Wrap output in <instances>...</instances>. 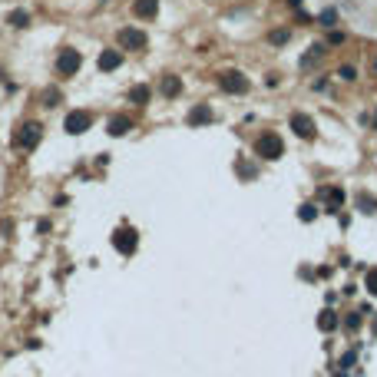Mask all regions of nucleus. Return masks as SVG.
<instances>
[{
	"mask_svg": "<svg viewBox=\"0 0 377 377\" xmlns=\"http://www.w3.org/2000/svg\"><path fill=\"white\" fill-rule=\"evenodd\" d=\"M146 43H149L146 33L136 30V27H123V30H119V47L123 50H146Z\"/></svg>",
	"mask_w": 377,
	"mask_h": 377,
	"instance_id": "nucleus-5",
	"label": "nucleus"
},
{
	"mask_svg": "<svg viewBox=\"0 0 377 377\" xmlns=\"http://www.w3.org/2000/svg\"><path fill=\"white\" fill-rule=\"evenodd\" d=\"M43 100H47V106H56L60 93H56V89H43Z\"/></svg>",
	"mask_w": 377,
	"mask_h": 377,
	"instance_id": "nucleus-24",
	"label": "nucleus"
},
{
	"mask_svg": "<svg viewBox=\"0 0 377 377\" xmlns=\"http://www.w3.org/2000/svg\"><path fill=\"white\" fill-rule=\"evenodd\" d=\"M354 361H357V351H347L344 357H341V367H351Z\"/></svg>",
	"mask_w": 377,
	"mask_h": 377,
	"instance_id": "nucleus-25",
	"label": "nucleus"
},
{
	"mask_svg": "<svg viewBox=\"0 0 377 377\" xmlns=\"http://www.w3.org/2000/svg\"><path fill=\"white\" fill-rule=\"evenodd\" d=\"M364 285H367V291H370V295H377V268H370V271H367Z\"/></svg>",
	"mask_w": 377,
	"mask_h": 377,
	"instance_id": "nucleus-21",
	"label": "nucleus"
},
{
	"mask_svg": "<svg viewBox=\"0 0 377 377\" xmlns=\"http://www.w3.org/2000/svg\"><path fill=\"white\" fill-rule=\"evenodd\" d=\"M321 24H324V27H334V24H338V14H334V10H324V14H321Z\"/></svg>",
	"mask_w": 377,
	"mask_h": 377,
	"instance_id": "nucleus-22",
	"label": "nucleus"
},
{
	"mask_svg": "<svg viewBox=\"0 0 377 377\" xmlns=\"http://www.w3.org/2000/svg\"><path fill=\"white\" fill-rule=\"evenodd\" d=\"M288 37H291V33H288V30H281V33H278V30H275V33H271V43H288Z\"/></svg>",
	"mask_w": 377,
	"mask_h": 377,
	"instance_id": "nucleus-26",
	"label": "nucleus"
},
{
	"mask_svg": "<svg viewBox=\"0 0 377 377\" xmlns=\"http://www.w3.org/2000/svg\"><path fill=\"white\" fill-rule=\"evenodd\" d=\"M162 93H165V96H179V93H182L179 76H165V79H162Z\"/></svg>",
	"mask_w": 377,
	"mask_h": 377,
	"instance_id": "nucleus-16",
	"label": "nucleus"
},
{
	"mask_svg": "<svg viewBox=\"0 0 377 377\" xmlns=\"http://www.w3.org/2000/svg\"><path fill=\"white\" fill-rule=\"evenodd\" d=\"M357 205H361V212H377V199L374 196H361V199H357Z\"/></svg>",
	"mask_w": 377,
	"mask_h": 377,
	"instance_id": "nucleus-18",
	"label": "nucleus"
},
{
	"mask_svg": "<svg viewBox=\"0 0 377 377\" xmlns=\"http://www.w3.org/2000/svg\"><path fill=\"white\" fill-rule=\"evenodd\" d=\"M222 89H225V93H245V89H248V79L242 76V73H222Z\"/></svg>",
	"mask_w": 377,
	"mask_h": 377,
	"instance_id": "nucleus-6",
	"label": "nucleus"
},
{
	"mask_svg": "<svg viewBox=\"0 0 377 377\" xmlns=\"http://www.w3.org/2000/svg\"><path fill=\"white\" fill-rule=\"evenodd\" d=\"M285 152V142L278 139V133H261L258 139H255V156L261 159H278Z\"/></svg>",
	"mask_w": 377,
	"mask_h": 377,
	"instance_id": "nucleus-1",
	"label": "nucleus"
},
{
	"mask_svg": "<svg viewBox=\"0 0 377 377\" xmlns=\"http://www.w3.org/2000/svg\"><path fill=\"white\" fill-rule=\"evenodd\" d=\"M89 126H93V113L73 110L70 116H66V123H63V129H66V133H73V136H79V133H86Z\"/></svg>",
	"mask_w": 377,
	"mask_h": 377,
	"instance_id": "nucleus-4",
	"label": "nucleus"
},
{
	"mask_svg": "<svg viewBox=\"0 0 377 377\" xmlns=\"http://www.w3.org/2000/svg\"><path fill=\"white\" fill-rule=\"evenodd\" d=\"M318 328H321V331H334V328H338V314H334V311H321V314H318Z\"/></svg>",
	"mask_w": 377,
	"mask_h": 377,
	"instance_id": "nucleus-13",
	"label": "nucleus"
},
{
	"mask_svg": "<svg viewBox=\"0 0 377 377\" xmlns=\"http://www.w3.org/2000/svg\"><path fill=\"white\" fill-rule=\"evenodd\" d=\"M136 245H139V235H136V228H129V225L116 228V235H113V248H116V251H123V255H133Z\"/></svg>",
	"mask_w": 377,
	"mask_h": 377,
	"instance_id": "nucleus-3",
	"label": "nucleus"
},
{
	"mask_svg": "<svg viewBox=\"0 0 377 377\" xmlns=\"http://www.w3.org/2000/svg\"><path fill=\"white\" fill-rule=\"evenodd\" d=\"M321 196L328 199V209L334 212V209H341V202H344V192L341 189H321Z\"/></svg>",
	"mask_w": 377,
	"mask_h": 377,
	"instance_id": "nucleus-10",
	"label": "nucleus"
},
{
	"mask_svg": "<svg viewBox=\"0 0 377 377\" xmlns=\"http://www.w3.org/2000/svg\"><path fill=\"white\" fill-rule=\"evenodd\" d=\"M209 119H212V110H205V106L189 113V123H209Z\"/></svg>",
	"mask_w": 377,
	"mask_h": 377,
	"instance_id": "nucleus-17",
	"label": "nucleus"
},
{
	"mask_svg": "<svg viewBox=\"0 0 377 377\" xmlns=\"http://www.w3.org/2000/svg\"><path fill=\"white\" fill-rule=\"evenodd\" d=\"M10 24H14V27H27V14H24V10L10 14Z\"/></svg>",
	"mask_w": 377,
	"mask_h": 377,
	"instance_id": "nucleus-23",
	"label": "nucleus"
},
{
	"mask_svg": "<svg viewBox=\"0 0 377 377\" xmlns=\"http://www.w3.org/2000/svg\"><path fill=\"white\" fill-rule=\"evenodd\" d=\"M361 314H370V311H367V308H361V311L347 314V328H351V331H354V328H361Z\"/></svg>",
	"mask_w": 377,
	"mask_h": 377,
	"instance_id": "nucleus-20",
	"label": "nucleus"
},
{
	"mask_svg": "<svg viewBox=\"0 0 377 377\" xmlns=\"http://www.w3.org/2000/svg\"><path fill=\"white\" fill-rule=\"evenodd\" d=\"M314 215H318V209H314V205H301V209H298V219H301V222H314Z\"/></svg>",
	"mask_w": 377,
	"mask_h": 377,
	"instance_id": "nucleus-19",
	"label": "nucleus"
},
{
	"mask_svg": "<svg viewBox=\"0 0 377 377\" xmlns=\"http://www.w3.org/2000/svg\"><path fill=\"white\" fill-rule=\"evenodd\" d=\"M79 63H83V60H79L76 50H63V53H60V63H56V66H60L63 76H73V73L79 70Z\"/></svg>",
	"mask_w": 377,
	"mask_h": 377,
	"instance_id": "nucleus-7",
	"label": "nucleus"
},
{
	"mask_svg": "<svg viewBox=\"0 0 377 377\" xmlns=\"http://www.w3.org/2000/svg\"><path fill=\"white\" fill-rule=\"evenodd\" d=\"M159 10V0H136V14L139 17H156Z\"/></svg>",
	"mask_w": 377,
	"mask_h": 377,
	"instance_id": "nucleus-12",
	"label": "nucleus"
},
{
	"mask_svg": "<svg viewBox=\"0 0 377 377\" xmlns=\"http://www.w3.org/2000/svg\"><path fill=\"white\" fill-rule=\"evenodd\" d=\"M40 136H43V126L40 123H27V126H20V133L14 136V146L17 149H33L40 142Z\"/></svg>",
	"mask_w": 377,
	"mask_h": 377,
	"instance_id": "nucleus-2",
	"label": "nucleus"
},
{
	"mask_svg": "<svg viewBox=\"0 0 377 377\" xmlns=\"http://www.w3.org/2000/svg\"><path fill=\"white\" fill-rule=\"evenodd\" d=\"M374 331H377V321H374Z\"/></svg>",
	"mask_w": 377,
	"mask_h": 377,
	"instance_id": "nucleus-27",
	"label": "nucleus"
},
{
	"mask_svg": "<svg viewBox=\"0 0 377 377\" xmlns=\"http://www.w3.org/2000/svg\"><path fill=\"white\" fill-rule=\"evenodd\" d=\"M129 103H136V106H146V103H149V86H133L129 89Z\"/></svg>",
	"mask_w": 377,
	"mask_h": 377,
	"instance_id": "nucleus-11",
	"label": "nucleus"
},
{
	"mask_svg": "<svg viewBox=\"0 0 377 377\" xmlns=\"http://www.w3.org/2000/svg\"><path fill=\"white\" fill-rule=\"evenodd\" d=\"M321 56H324V47H311V53L301 56V70H314L321 63Z\"/></svg>",
	"mask_w": 377,
	"mask_h": 377,
	"instance_id": "nucleus-9",
	"label": "nucleus"
},
{
	"mask_svg": "<svg viewBox=\"0 0 377 377\" xmlns=\"http://www.w3.org/2000/svg\"><path fill=\"white\" fill-rule=\"evenodd\" d=\"M119 66V50H106L100 56V70H116Z\"/></svg>",
	"mask_w": 377,
	"mask_h": 377,
	"instance_id": "nucleus-14",
	"label": "nucleus"
},
{
	"mask_svg": "<svg viewBox=\"0 0 377 377\" xmlns=\"http://www.w3.org/2000/svg\"><path fill=\"white\" fill-rule=\"evenodd\" d=\"M291 129H295L298 136H305V139H311L314 136V119L305 116V113H295V116H291Z\"/></svg>",
	"mask_w": 377,
	"mask_h": 377,
	"instance_id": "nucleus-8",
	"label": "nucleus"
},
{
	"mask_svg": "<svg viewBox=\"0 0 377 377\" xmlns=\"http://www.w3.org/2000/svg\"><path fill=\"white\" fill-rule=\"evenodd\" d=\"M129 119L126 116H116V119H110V136H123V133H129Z\"/></svg>",
	"mask_w": 377,
	"mask_h": 377,
	"instance_id": "nucleus-15",
	"label": "nucleus"
},
{
	"mask_svg": "<svg viewBox=\"0 0 377 377\" xmlns=\"http://www.w3.org/2000/svg\"><path fill=\"white\" fill-rule=\"evenodd\" d=\"M374 70H377V63H374Z\"/></svg>",
	"mask_w": 377,
	"mask_h": 377,
	"instance_id": "nucleus-28",
	"label": "nucleus"
}]
</instances>
